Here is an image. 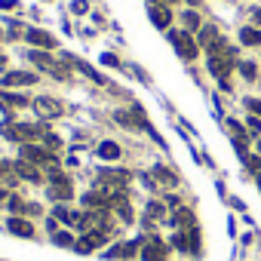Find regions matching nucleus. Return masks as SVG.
<instances>
[{
    "label": "nucleus",
    "instance_id": "14",
    "mask_svg": "<svg viewBox=\"0 0 261 261\" xmlns=\"http://www.w3.org/2000/svg\"><path fill=\"white\" fill-rule=\"evenodd\" d=\"M25 37H28L34 46H40V49H56V37L46 34V31H28Z\"/></svg>",
    "mask_w": 261,
    "mask_h": 261
},
{
    "label": "nucleus",
    "instance_id": "22",
    "mask_svg": "<svg viewBox=\"0 0 261 261\" xmlns=\"http://www.w3.org/2000/svg\"><path fill=\"white\" fill-rule=\"evenodd\" d=\"M240 74H243L246 80H255V74H258V71H255V65H252V62H243V65H240Z\"/></svg>",
    "mask_w": 261,
    "mask_h": 261
},
{
    "label": "nucleus",
    "instance_id": "1",
    "mask_svg": "<svg viewBox=\"0 0 261 261\" xmlns=\"http://www.w3.org/2000/svg\"><path fill=\"white\" fill-rule=\"evenodd\" d=\"M43 133L46 129L37 126V123H7L4 126V136L10 142H22V145H31L34 139H43Z\"/></svg>",
    "mask_w": 261,
    "mask_h": 261
},
{
    "label": "nucleus",
    "instance_id": "29",
    "mask_svg": "<svg viewBox=\"0 0 261 261\" xmlns=\"http://www.w3.org/2000/svg\"><path fill=\"white\" fill-rule=\"evenodd\" d=\"M7 172H10V166H7V163H0V175H7Z\"/></svg>",
    "mask_w": 261,
    "mask_h": 261
},
{
    "label": "nucleus",
    "instance_id": "23",
    "mask_svg": "<svg viewBox=\"0 0 261 261\" xmlns=\"http://www.w3.org/2000/svg\"><path fill=\"white\" fill-rule=\"evenodd\" d=\"M249 133L252 136H261V120L258 117H249Z\"/></svg>",
    "mask_w": 261,
    "mask_h": 261
},
{
    "label": "nucleus",
    "instance_id": "25",
    "mask_svg": "<svg viewBox=\"0 0 261 261\" xmlns=\"http://www.w3.org/2000/svg\"><path fill=\"white\" fill-rule=\"evenodd\" d=\"M246 105H249V111H252V114H258V117H261V98H246Z\"/></svg>",
    "mask_w": 261,
    "mask_h": 261
},
{
    "label": "nucleus",
    "instance_id": "17",
    "mask_svg": "<svg viewBox=\"0 0 261 261\" xmlns=\"http://www.w3.org/2000/svg\"><path fill=\"white\" fill-rule=\"evenodd\" d=\"M197 40H200V46H206V49H209V46H212V43H218L221 37H218V31H215L212 25H203V28H200V37H197Z\"/></svg>",
    "mask_w": 261,
    "mask_h": 261
},
{
    "label": "nucleus",
    "instance_id": "12",
    "mask_svg": "<svg viewBox=\"0 0 261 261\" xmlns=\"http://www.w3.org/2000/svg\"><path fill=\"white\" fill-rule=\"evenodd\" d=\"M28 59H31V65H37V68H43V71H56V65L59 62H53V56L49 53H43V49H34V53H28Z\"/></svg>",
    "mask_w": 261,
    "mask_h": 261
},
{
    "label": "nucleus",
    "instance_id": "15",
    "mask_svg": "<svg viewBox=\"0 0 261 261\" xmlns=\"http://www.w3.org/2000/svg\"><path fill=\"white\" fill-rule=\"evenodd\" d=\"M13 169H16V172H19L25 181H40V169H37L34 163H28V160H19Z\"/></svg>",
    "mask_w": 261,
    "mask_h": 261
},
{
    "label": "nucleus",
    "instance_id": "11",
    "mask_svg": "<svg viewBox=\"0 0 261 261\" xmlns=\"http://www.w3.org/2000/svg\"><path fill=\"white\" fill-rule=\"evenodd\" d=\"M136 252H142V243L139 240H129V243H120L108 252V258H136Z\"/></svg>",
    "mask_w": 261,
    "mask_h": 261
},
{
    "label": "nucleus",
    "instance_id": "2",
    "mask_svg": "<svg viewBox=\"0 0 261 261\" xmlns=\"http://www.w3.org/2000/svg\"><path fill=\"white\" fill-rule=\"evenodd\" d=\"M169 40H172V46L178 49V56H181L185 62H194V59H197L200 49H197V43H194L191 37H185L181 31H169Z\"/></svg>",
    "mask_w": 261,
    "mask_h": 261
},
{
    "label": "nucleus",
    "instance_id": "30",
    "mask_svg": "<svg viewBox=\"0 0 261 261\" xmlns=\"http://www.w3.org/2000/svg\"><path fill=\"white\" fill-rule=\"evenodd\" d=\"M255 22H258V25H261V10H255Z\"/></svg>",
    "mask_w": 261,
    "mask_h": 261
},
{
    "label": "nucleus",
    "instance_id": "24",
    "mask_svg": "<svg viewBox=\"0 0 261 261\" xmlns=\"http://www.w3.org/2000/svg\"><path fill=\"white\" fill-rule=\"evenodd\" d=\"M185 25H188V28H200V19H197V13H185Z\"/></svg>",
    "mask_w": 261,
    "mask_h": 261
},
{
    "label": "nucleus",
    "instance_id": "18",
    "mask_svg": "<svg viewBox=\"0 0 261 261\" xmlns=\"http://www.w3.org/2000/svg\"><path fill=\"white\" fill-rule=\"evenodd\" d=\"M98 157L101 160H120V145L117 142H101L98 145Z\"/></svg>",
    "mask_w": 261,
    "mask_h": 261
},
{
    "label": "nucleus",
    "instance_id": "16",
    "mask_svg": "<svg viewBox=\"0 0 261 261\" xmlns=\"http://www.w3.org/2000/svg\"><path fill=\"white\" fill-rule=\"evenodd\" d=\"M166 218V206L160 203V200H151L148 206H145V221L151 224V221H163Z\"/></svg>",
    "mask_w": 261,
    "mask_h": 261
},
{
    "label": "nucleus",
    "instance_id": "31",
    "mask_svg": "<svg viewBox=\"0 0 261 261\" xmlns=\"http://www.w3.org/2000/svg\"><path fill=\"white\" fill-rule=\"evenodd\" d=\"M0 200H7V191H4V188H0Z\"/></svg>",
    "mask_w": 261,
    "mask_h": 261
},
{
    "label": "nucleus",
    "instance_id": "27",
    "mask_svg": "<svg viewBox=\"0 0 261 261\" xmlns=\"http://www.w3.org/2000/svg\"><path fill=\"white\" fill-rule=\"evenodd\" d=\"M19 0H0V10H16Z\"/></svg>",
    "mask_w": 261,
    "mask_h": 261
},
{
    "label": "nucleus",
    "instance_id": "3",
    "mask_svg": "<svg viewBox=\"0 0 261 261\" xmlns=\"http://www.w3.org/2000/svg\"><path fill=\"white\" fill-rule=\"evenodd\" d=\"M105 240H108V233H101V230H89V233H83V237L74 243V249H77L80 255H89V252H95L98 246H105Z\"/></svg>",
    "mask_w": 261,
    "mask_h": 261
},
{
    "label": "nucleus",
    "instance_id": "20",
    "mask_svg": "<svg viewBox=\"0 0 261 261\" xmlns=\"http://www.w3.org/2000/svg\"><path fill=\"white\" fill-rule=\"evenodd\" d=\"M0 98H4L7 105H13V108H25V105H31L25 95H10V92H0Z\"/></svg>",
    "mask_w": 261,
    "mask_h": 261
},
{
    "label": "nucleus",
    "instance_id": "6",
    "mask_svg": "<svg viewBox=\"0 0 261 261\" xmlns=\"http://www.w3.org/2000/svg\"><path fill=\"white\" fill-rule=\"evenodd\" d=\"M166 243L163 240H148V243H142V258L145 261H166Z\"/></svg>",
    "mask_w": 261,
    "mask_h": 261
},
{
    "label": "nucleus",
    "instance_id": "33",
    "mask_svg": "<svg viewBox=\"0 0 261 261\" xmlns=\"http://www.w3.org/2000/svg\"><path fill=\"white\" fill-rule=\"evenodd\" d=\"M4 65H7V56H0V68H4Z\"/></svg>",
    "mask_w": 261,
    "mask_h": 261
},
{
    "label": "nucleus",
    "instance_id": "5",
    "mask_svg": "<svg viewBox=\"0 0 261 261\" xmlns=\"http://www.w3.org/2000/svg\"><path fill=\"white\" fill-rule=\"evenodd\" d=\"M22 160L34 163V166H43V163H56V157H53L49 151L37 148V145H22Z\"/></svg>",
    "mask_w": 261,
    "mask_h": 261
},
{
    "label": "nucleus",
    "instance_id": "13",
    "mask_svg": "<svg viewBox=\"0 0 261 261\" xmlns=\"http://www.w3.org/2000/svg\"><path fill=\"white\" fill-rule=\"evenodd\" d=\"M151 175H154V181L163 185V188H175V185H178V175H175L172 169H166V166H154Z\"/></svg>",
    "mask_w": 261,
    "mask_h": 261
},
{
    "label": "nucleus",
    "instance_id": "8",
    "mask_svg": "<svg viewBox=\"0 0 261 261\" xmlns=\"http://www.w3.org/2000/svg\"><path fill=\"white\" fill-rule=\"evenodd\" d=\"M31 108H34L40 117H46V120L62 117V105H59L56 98H37V101H31Z\"/></svg>",
    "mask_w": 261,
    "mask_h": 261
},
{
    "label": "nucleus",
    "instance_id": "7",
    "mask_svg": "<svg viewBox=\"0 0 261 261\" xmlns=\"http://www.w3.org/2000/svg\"><path fill=\"white\" fill-rule=\"evenodd\" d=\"M0 83H4L7 89L10 86H31V83H37V74H31V71H7Z\"/></svg>",
    "mask_w": 261,
    "mask_h": 261
},
{
    "label": "nucleus",
    "instance_id": "4",
    "mask_svg": "<svg viewBox=\"0 0 261 261\" xmlns=\"http://www.w3.org/2000/svg\"><path fill=\"white\" fill-rule=\"evenodd\" d=\"M49 197L53 200H71V181L62 172H56V169L49 175Z\"/></svg>",
    "mask_w": 261,
    "mask_h": 261
},
{
    "label": "nucleus",
    "instance_id": "21",
    "mask_svg": "<svg viewBox=\"0 0 261 261\" xmlns=\"http://www.w3.org/2000/svg\"><path fill=\"white\" fill-rule=\"evenodd\" d=\"M53 243H56V246H74V237H71L68 230H56V233H53Z\"/></svg>",
    "mask_w": 261,
    "mask_h": 261
},
{
    "label": "nucleus",
    "instance_id": "28",
    "mask_svg": "<svg viewBox=\"0 0 261 261\" xmlns=\"http://www.w3.org/2000/svg\"><path fill=\"white\" fill-rule=\"evenodd\" d=\"M86 7H89V4H86V0H77V4H74V13H83Z\"/></svg>",
    "mask_w": 261,
    "mask_h": 261
},
{
    "label": "nucleus",
    "instance_id": "19",
    "mask_svg": "<svg viewBox=\"0 0 261 261\" xmlns=\"http://www.w3.org/2000/svg\"><path fill=\"white\" fill-rule=\"evenodd\" d=\"M240 40H243L246 46H261V31H258V28H243V31H240Z\"/></svg>",
    "mask_w": 261,
    "mask_h": 261
},
{
    "label": "nucleus",
    "instance_id": "34",
    "mask_svg": "<svg viewBox=\"0 0 261 261\" xmlns=\"http://www.w3.org/2000/svg\"><path fill=\"white\" fill-rule=\"evenodd\" d=\"M258 148H261V142H258Z\"/></svg>",
    "mask_w": 261,
    "mask_h": 261
},
{
    "label": "nucleus",
    "instance_id": "9",
    "mask_svg": "<svg viewBox=\"0 0 261 261\" xmlns=\"http://www.w3.org/2000/svg\"><path fill=\"white\" fill-rule=\"evenodd\" d=\"M148 16H151V22H154L157 28H163V31H166L169 22H172V13H169L163 4H151V7H148Z\"/></svg>",
    "mask_w": 261,
    "mask_h": 261
},
{
    "label": "nucleus",
    "instance_id": "26",
    "mask_svg": "<svg viewBox=\"0 0 261 261\" xmlns=\"http://www.w3.org/2000/svg\"><path fill=\"white\" fill-rule=\"evenodd\" d=\"M43 142H46V148H59L62 142L56 139V136H49V133H43Z\"/></svg>",
    "mask_w": 261,
    "mask_h": 261
},
{
    "label": "nucleus",
    "instance_id": "32",
    "mask_svg": "<svg viewBox=\"0 0 261 261\" xmlns=\"http://www.w3.org/2000/svg\"><path fill=\"white\" fill-rule=\"evenodd\" d=\"M188 4H191V7H200V0H188Z\"/></svg>",
    "mask_w": 261,
    "mask_h": 261
},
{
    "label": "nucleus",
    "instance_id": "10",
    "mask_svg": "<svg viewBox=\"0 0 261 261\" xmlns=\"http://www.w3.org/2000/svg\"><path fill=\"white\" fill-rule=\"evenodd\" d=\"M7 227H10V233H16V237H28V240L37 233V230H34V224H31L28 218H19V215H13V218L7 221Z\"/></svg>",
    "mask_w": 261,
    "mask_h": 261
}]
</instances>
